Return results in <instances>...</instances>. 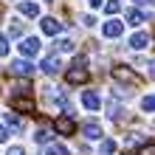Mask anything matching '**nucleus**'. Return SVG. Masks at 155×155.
<instances>
[{"label": "nucleus", "mask_w": 155, "mask_h": 155, "mask_svg": "<svg viewBox=\"0 0 155 155\" xmlns=\"http://www.w3.org/2000/svg\"><path fill=\"white\" fill-rule=\"evenodd\" d=\"M90 6H93V8H99V6H102V0H90Z\"/></svg>", "instance_id": "29"}, {"label": "nucleus", "mask_w": 155, "mask_h": 155, "mask_svg": "<svg viewBox=\"0 0 155 155\" xmlns=\"http://www.w3.org/2000/svg\"><path fill=\"white\" fill-rule=\"evenodd\" d=\"M65 79H68V85H85V82L90 79L87 68H85V57H76V59H74V65L68 68Z\"/></svg>", "instance_id": "1"}, {"label": "nucleus", "mask_w": 155, "mask_h": 155, "mask_svg": "<svg viewBox=\"0 0 155 155\" xmlns=\"http://www.w3.org/2000/svg\"><path fill=\"white\" fill-rule=\"evenodd\" d=\"M12 110H17V113H34V99H28V96H12Z\"/></svg>", "instance_id": "4"}, {"label": "nucleus", "mask_w": 155, "mask_h": 155, "mask_svg": "<svg viewBox=\"0 0 155 155\" xmlns=\"http://www.w3.org/2000/svg\"><path fill=\"white\" fill-rule=\"evenodd\" d=\"M6 124L12 127V130H23V121H20L14 113H6Z\"/></svg>", "instance_id": "17"}, {"label": "nucleus", "mask_w": 155, "mask_h": 155, "mask_svg": "<svg viewBox=\"0 0 155 155\" xmlns=\"http://www.w3.org/2000/svg\"><path fill=\"white\" fill-rule=\"evenodd\" d=\"M138 155H155V144L150 141V144H144V147L138 150Z\"/></svg>", "instance_id": "23"}, {"label": "nucleus", "mask_w": 155, "mask_h": 155, "mask_svg": "<svg viewBox=\"0 0 155 155\" xmlns=\"http://www.w3.org/2000/svg\"><path fill=\"white\" fill-rule=\"evenodd\" d=\"M124 20L130 25H141V23H147V17H144V12H138V8H130V12L124 14Z\"/></svg>", "instance_id": "14"}, {"label": "nucleus", "mask_w": 155, "mask_h": 155, "mask_svg": "<svg viewBox=\"0 0 155 155\" xmlns=\"http://www.w3.org/2000/svg\"><path fill=\"white\" fill-rule=\"evenodd\" d=\"M6 155H23V150H20V147H8V152H6Z\"/></svg>", "instance_id": "27"}, {"label": "nucleus", "mask_w": 155, "mask_h": 155, "mask_svg": "<svg viewBox=\"0 0 155 155\" xmlns=\"http://www.w3.org/2000/svg\"><path fill=\"white\" fill-rule=\"evenodd\" d=\"M20 34H23V25L14 20V25H12V37H20Z\"/></svg>", "instance_id": "25"}, {"label": "nucleus", "mask_w": 155, "mask_h": 155, "mask_svg": "<svg viewBox=\"0 0 155 155\" xmlns=\"http://www.w3.org/2000/svg\"><path fill=\"white\" fill-rule=\"evenodd\" d=\"M40 68H42V71H45V74H48V76H54V74H57V71L62 68V62H59L57 57H45Z\"/></svg>", "instance_id": "12"}, {"label": "nucleus", "mask_w": 155, "mask_h": 155, "mask_svg": "<svg viewBox=\"0 0 155 155\" xmlns=\"http://www.w3.org/2000/svg\"><path fill=\"white\" fill-rule=\"evenodd\" d=\"M141 107H144V110H155V93H152V96H144Z\"/></svg>", "instance_id": "21"}, {"label": "nucleus", "mask_w": 155, "mask_h": 155, "mask_svg": "<svg viewBox=\"0 0 155 155\" xmlns=\"http://www.w3.org/2000/svg\"><path fill=\"white\" fill-rule=\"evenodd\" d=\"M147 45H150V34L147 31H138V34H133V37H130V48H135V51L147 48Z\"/></svg>", "instance_id": "10"}, {"label": "nucleus", "mask_w": 155, "mask_h": 155, "mask_svg": "<svg viewBox=\"0 0 155 155\" xmlns=\"http://www.w3.org/2000/svg\"><path fill=\"white\" fill-rule=\"evenodd\" d=\"M45 155H68V150L62 147V144H48V147H45Z\"/></svg>", "instance_id": "16"}, {"label": "nucleus", "mask_w": 155, "mask_h": 155, "mask_svg": "<svg viewBox=\"0 0 155 155\" xmlns=\"http://www.w3.org/2000/svg\"><path fill=\"white\" fill-rule=\"evenodd\" d=\"M40 48H42V45H40L37 37H25V40L20 42V54H23V57H37Z\"/></svg>", "instance_id": "5"}, {"label": "nucleus", "mask_w": 155, "mask_h": 155, "mask_svg": "<svg viewBox=\"0 0 155 155\" xmlns=\"http://www.w3.org/2000/svg\"><path fill=\"white\" fill-rule=\"evenodd\" d=\"M124 31V23H118V20H107L104 25H102V34H104V37H118V34H121Z\"/></svg>", "instance_id": "8"}, {"label": "nucleus", "mask_w": 155, "mask_h": 155, "mask_svg": "<svg viewBox=\"0 0 155 155\" xmlns=\"http://www.w3.org/2000/svg\"><path fill=\"white\" fill-rule=\"evenodd\" d=\"M25 93H31V85H28V79H23V82H14V93H12V96H25Z\"/></svg>", "instance_id": "15"}, {"label": "nucleus", "mask_w": 155, "mask_h": 155, "mask_svg": "<svg viewBox=\"0 0 155 155\" xmlns=\"http://www.w3.org/2000/svg\"><path fill=\"white\" fill-rule=\"evenodd\" d=\"M17 8H20L25 17H40V6L31 3V0H20V3H17Z\"/></svg>", "instance_id": "11"}, {"label": "nucleus", "mask_w": 155, "mask_h": 155, "mask_svg": "<svg viewBox=\"0 0 155 155\" xmlns=\"http://www.w3.org/2000/svg\"><path fill=\"white\" fill-rule=\"evenodd\" d=\"M6 138H8V130H6V127H0V144H3Z\"/></svg>", "instance_id": "28"}, {"label": "nucleus", "mask_w": 155, "mask_h": 155, "mask_svg": "<svg viewBox=\"0 0 155 155\" xmlns=\"http://www.w3.org/2000/svg\"><path fill=\"white\" fill-rule=\"evenodd\" d=\"M57 45H59V51H65V54H71V51H74V42H71V40H59Z\"/></svg>", "instance_id": "22"}, {"label": "nucleus", "mask_w": 155, "mask_h": 155, "mask_svg": "<svg viewBox=\"0 0 155 155\" xmlns=\"http://www.w3.org/2000/svg\"><path fill=\"white\" fill-rule=\"evenodd\" d=\"M99 152H102V155H113V152H116V144H113L110 138H104V141H102V150H99Z\"/></svg>", "instance_id": "18"}, {"label": "nucleus", "mask_w": 155, "mask_h": 155, "mask_svg": "<svg viewBox=\"0 0 155 155\" xmlns=\"http://www.w3.org/2000/svg\"><path fill=\"white\" fill-rule=\"evenodd\" d=\"M6 54H8V40L0 34V57H6Z\"/></svg>", "instance_id": "24"}, {"label": "nucleus", "mask_w": 155, "mask_h": 155, "mask_svg": "<svg viewBox=\"0 0 155 155\" xmlns=\"http://www.w3.org/2000/svg\"><path fill=\"white\" fill-rule=\"evenodd\" d=\"M118 8H121V3H118V0H107V3H104V12H107V14H116Z\"/></svg>", "instance_id": "19"}, {"label": "nucleus", "mask_w": 155, "mask_h": 155, "mask_svg": "<svg viewBox=\"0 0 155 155\" xmlns=\"http://www.w3.org/2000/svg\"><path fill=\"white\" fill-rule=\"evenodd\" d=\"M124 155H130V152H124Z\"/></svg>", "instance_id": "30"}, {"label": "nucleus", "mask_w": 155, "mask_h": 155, "mask_svg": "<svg viewBox=\"0 0 155 155\" xmlns=\"http://www.w3.org/2000/svg\"><path fill=\"white\" fill-rule=\"evenodd\" d=\"M54 127H57V133H62V135H74V133H76V121H74L68 113H65V116H57Z\"/></svg>", "instance_id": "3"}, {"label": "nucleus", "mask_w": 155, "mask_h": 155, "mask_svg": "<svg viewBox=\"0 0 155 155\" xmlns=\"http://www.w3.org/2000/svg\"><path fill=\"white\" fill-rule=\"evenodd\" d=\"M82 133H85V138H102V127L96 121H85L82 124Z\"/></svg>", "instance_id": "13"}, {"label": "nucleus", "mask_w": 155, "mask_h": 155, "mask_svg": "<svg viewBox=\"0 0 155 155\" xmlns=\"http://www.w3.org/2000/svg\"><path fill=\"white\" fill-rule=\"evenodd\" d=\"M42 31L48 34V37H57V34L62 31V23L57 20V17H42Z\"/></svg>", "instance_id": "7"}, {"label": "nucleus", "mask_w": 155, "mask_h": 155, "mask_svg": "<svg viewBox=\"0 0 155 155\" xmlns=\"http://www.w3.org/2000/svg\"><path fill=\"white\" fill-rule=\"evenodd\" d=\"M48 138H51L48 130H37V135H34V141H37V144H48Z\"/></svg>", "instance_id": "20"}, {"label": "nucleus", "mask_w": 155, "mask_h": 155, "mask_svg": "<svg viewBox=\"0 0 155 155\" xmlns=\"http://www.w3.org/2000/svg\"><path fill=\"white\" fill-rule=\"evenodd\" d=\"M113 79L121 82V85H130V87H138L141 85V76L135 74L133 68H127V65H116L113 68Z\"/></svg>", "instance_id": "2"}, {"label": "nucleus", "mask_w": 155, "mask_h": 155, "mask_svg": "<svg viewBox=\"0 0 155 155\" xmlns=\"http://www.w3.org/2000/svg\"><path fill=\"white\" fill-rule=\"evenodd\" d=\"M147 74L155 79V59H150V62H147Z\"/></svg>", "instance_id": "26"}, {"label": "nucleus", "mask_w": 155, "mask_h": 155, "mask_svg": "<svg viewBox=\"0 0 155 155\" xmlns=\"http://www.w3.org/2000/svg\"><path fill=\"white\" fill-rule=\"evenodd\" d=\"M82 104H85L87 110H99V107H102V99H99L93 90H85V93H82Z\"/></svg>", "instance_id": "9"}, {"label": "nucleus", "mask_w": 155, "mask_h": 155, "mask_svg": "<svg viewBox=\"0 0 155 155\" xmlns=\"http://www.w3.org/2000/svg\"><path fill=\"white\" fill-rule=\"evenodd\" d=\"M152 3H155V0H152Z\"/></svg>", "instance_id": "31"}, {"label": "nucleus", "mask_w": 155, "mask_h": 155, "mask_svg": "<svg viewBox=\"0 0 155 155\" xmlns=\"http://www.w3.org/2000/svg\"><path fill=\"white\" fill-rule=\"evenodd\" d=\"M12 76L28 79V76H34V65H28L25 59H17V62H12Z\"/></svg>", "instance_id": "6"}]
</instances>
